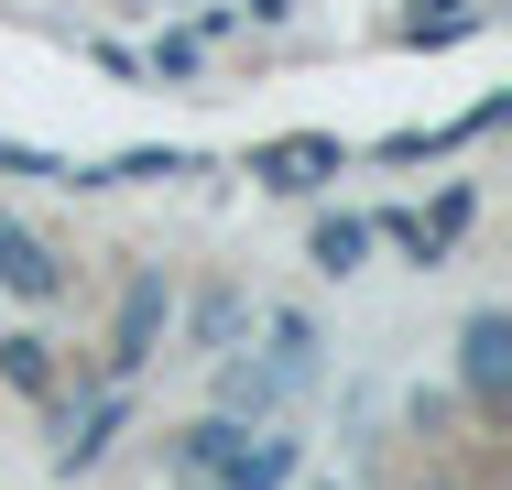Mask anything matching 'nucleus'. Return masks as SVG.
Here are the masks:
<instances>
[{
  "instance_id": "9",
  "label": "nucleus",
  "mask_w": 512,
  "mask_h": 490,
  "mask_svg": "<svg viewBox=\"0 0 512 490\" xmlns=\"http://www.w3.org/2000/svg\"><path fill=\"white\" fill-rule=\"evenodd\" d=\"M240 316H251V305H240V284H218L197 305V349H229V338H240Z\"/></svg>"
},
{
  "instance_id": "4",
  "label": "nucleus",
  "mask_w": 512,
  "mask_h": 490,
  "mask_svg": "<svg viewBox=\"0 0 512 490\" xmlns=\"http://www.w3.org/2000/svg\"><path fill=\"white\" fill-rule=\"evenodd\" d=\"M295 480V436H240L218 458V490H284Z\"/></svg>"
},
{
  "instance_id": "10",
  "label": "nucleus",
  "mask_w": 512,
  "mask_h": 490,
  "mask_svg": "<svg viewBox=\"0 0 512 490\" xmlns=\"http://www.w3.org/2000/svg\"><path fill=\"white\" fill-rule=\"evenodd\" d=\"M425 490H469V480H425Z\"/></svg>"
},
{
  "instance_id": "2",
  "label": "nucleus",
  "mask_w": 512,
  "mask_h": 490,
  "mask_svg": "<svg viewBox=\"0 0 512 490\" xmlns=\"http://www.w3.org/2000/svg\"><path fill=\"white\" fill-rule=\"evenodd\" d=\"M458 382L480 414H502V382H512V316H469V338H458Z\"/></svg>"
},
{
  "instance_id": "6",
  "label": "nucleus",
  "mask_w": 512,
  "mask_h": 490,
  "mask_svg": "<svg viewBox=\"0 0 512 490\" xmlns=\"http://www.w3.org/2000/svg\"><path fill=\"white\" fill-rule=\"evenodd\" d=\"M109 436H120V392H99L88 414H66V436H55V458H66V469H88V458H99Z\"/></svg>"
},
{
  "instance_id": "1",
  "label": "nucleus",
  "mask_w": 512,
  "mask_h": 490,
  "mask_svg": "<svg viewBox=\"0 0 512 490\" xmlns=\"http://www.w3.org/2000/svg\"><path fill=\"white\" fill-rule=\"evenodd\" d=\"M251 175H262L273 196H316L327 175H349V153H338L327 131H295V142H262V153H251Z\"/></svg>"
},
{
  "instance_id": "7",
  "label": "nucleus",
  "mask_w": 512,
  "mask_h": 490,
  "mask_svg": "<svg viewBox=\"0 0 512 490\" xmlns=\"http://www.w3.org/2000/svg\"><path fill=\"white\" fill-rule=\"evenodd\" d=\"M360 251H371V218H316V240H306L316 273H360Z\"/></svg>"
},
{
  "instance_id": "5",
  "label": "nucleus",
  "mask_w": 512,
  "mask_h": 490,
  "mask_svg": "<svg viewBox=\"0 0 512 490\" xmlns=\"http://www.w3.org/2000/svg\"><path fill=\"white\" fill-rule=\"evenodd\" d=\"M0 284L11 294H66V273H55V251L22 229V218H0Z\"/></svg>"
},
{
  "instance_id": "8",
  "label": "nucleus",
  "mask_w": 512,
  "mask_h": 490,
  "mask_svg": "<svg viewBox=\"0 0 512 490\" xmlns=\"http://www.w3.org/2000/svg\"><path fill=\"white\" fill-rule=\"evenodd\" d=\"M0 382L11 392H55V349H44V338H0Z\"/></svg>"
},
{
  "instance_id": "3",
  "label": "nucleus",
  "mask_w": 512,
  "mask_h": 490,
  "mask_svg": "<svg viewBox=\"0 0 512 490\" xmlns=\"http://www.w3.org/2000/svg\"><path fill=\"white\" fill-rule=\"evenodd\" d=\"M164 316H175V294L142 273V284L120 294V327H109V371H142V360H153V338H164Z\"/></svg>"
},
{
  "instance_id": "11",
  "label": "nucleus",
  "mask_w": 512,
  "mask_h": 490,
  "mask_svg": "<svg viewBox=\"0 0 512 490\" xmlns=\"http://www.w3.org/2000/svg\"><path fill=\"white\" fill-rule=\"evenodd\" d=\"M186 490H218V480H186Z\"/></svg>"
}]
</instances>
